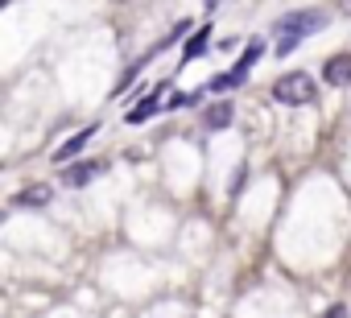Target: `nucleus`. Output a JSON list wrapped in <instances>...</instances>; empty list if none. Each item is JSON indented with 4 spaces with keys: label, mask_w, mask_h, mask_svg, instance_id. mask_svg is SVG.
<instances>
[{
    "label": "nucleus",
    "mask_w": 351,
    "mask_h": 318,
    "mask_svg": "<svg viewBox=\"0 0 351 318\" xmlns=\"http://www.w3.org/2000/svg\"><path fill=\"white\" fill-rule=\"evenodd\" d=\"M326 25V13L322 9H298V13H285L277 25H273V34H281L277 38V54H289L298 42H306L310 34H318Z\"/></svg>",
    "instance_id": "1"
},
{
    "label": "nucleus",
    "mask_w": 351,
    "mask_h": 318,
    "mask_svg": "<svg viewBox=\"0 0 351 318\" xmlns=\"http://www.w3.org/2000/svg\"><path fill=\"white\" fill-rule=\"evenodd\" d=\"M314 95H318V87L306 71H289L273 83V99L285 108H306V103H314Z\"/></svg>",
    "instance_id": "2"
},
{
    "label": "nucleus",
    "mask_w": 351,
    "mask_h": 318,
    "mask_svg": "<svg viewBox=\"0 0 351 318\" xmlns=\"http://www.w3.org/2000/svg\"><path fill=\"white\" fill-rule=\"evenodd\" d=\"M104 170H108V162H79V166H66V170H62V186H87V182H95Z\"/></svg>",
    "instance_id": "3"
},
{
    "label": "nucleus",
    "mask_w": 351,
    "mask_h": 318,
    "mask_svg": "<svg viewBox=\"0 0 351 318\" xmlns=\"http://www.w3.org/2000/svg\"><path fill=\"white\" fill-rule=\"evenodd\" d=\"M50 199H54V186H50V182H34V186H25V191L13 195V207H34V211H42V207H50Z\"/></svg>",
    "instance_id": "4"
},
{
    "label": "nucleus",
    "mask_w": 351,
    "mask_h": 318,
    "mask_svg": "<svg viewBox=\"0 0 351 318\" xmlns=\"http://www.w3.org/2000/svg\"><path fill=\"white\" fill-rule=\"evenodd\" d=\"M232 120H236L232 99H219V103H211V108L203 112V128H207V132H223V128H232Z\"/></svg>",
    "instance_id": "5"
},
{
    "label": "nucleus",
    "mask_w": 351,
    "mask_h": 318,
    "mask_svg": "<svg viewBox=\"0 0 351 318\" xmlns=\"http://www.w3.org/2000/svg\"><path fill=\"white\" fill-rule=\"evenodd\" d=\"M95 132H99V124H87L83 132H75V136H71L66 145H58V149H54V162H58V166L66 170V162H71V157H75V153H83V149H87V140H91Z\"/></svg>",
    "instance_id": "6"
},
{
    "label": "nucleus",
    "mask_w": 351,
    "mask_h": 318,
    "mask_svg": "<svg viewBox=\"0 0 351 318\" xmlns=\"http://www.w3.org/2000/svg\"><path fill=\"white\" fill-rule=\"evenodd\" d=\"M322 79H326L330 87H351V54H335V58H326Z\"/></svg>",
    "instance_id": "7"
},
{
    "label": "nucleus",
    "mask_w": 351,
    "mask_h": 318,
    "mask_svg": "<svg viewBox=\"0 0 351 318\" xmlns=\"http://www.w3.org/2000/svg\"><path fill=\"white\" fill-rule=\"evenodd\" d=\"M157 112H161V87H157V91H149L136 108H128V116H124V120H128V124H145V120H149V116H157Z\"/></svg>",
    "instance_id": "8"
},
{
    "label": "nucleus",
    "mask_w": 351,
    "mask_h": 318,
    "mask_svg": "<svg viewBox=\"0 0 351 318\" xmlns=\"http://www.w3.org/2000/svg\"><path fill=\"white\" fill-rule=\"evenodd\" d=\"M207 46H211V25H199V34H191L182 46V62H195L199 54H207Z\"/></svg>",
    "instance_id": "9"
},
{
    "label": "nucleus",
    "mask_w": 351,
    "mask_h": 318,
    "mask_svg": "<svg viewBox=\"0 0 351 318\" xmlns=\"http://www.w3.org/2000/svg\"><path fill=\"white\" fill-rule=\"evenodd\" d=\"M244 79H248V71H244V66H236V71H228V75H215L207 87H211V91H232V87H240Z\"/></svg>",
    "instance_id": "10"
},
{
    "label": "nucleus",
    "mask_w": 351,
    "mask_h": 318,
    "mask_svg": "<svg viewBox=\"0 0 351 318\" xmlns=\"http://www.w3.org/2000/svg\"><path fill=\"white\" fill-rule=\"evenodd\" d=\"M265 54V42H248V50H244V58L236 62V66H244V71H252L256 66V58Z\"/></svg>",
    "instance_id": "11"
},
{
    "label": "nucleus",
    "mask_w": 351,
    "mask_h": 318,
    "mask_svg": "<svg viewBox=\"0 0 351 318\" xmlns=\"http://www.w3.org/2000/svg\"><path fill=\"white\" fill-rule=\"evenodd\" d=\"M182 38H191V21H178V25H173V34H165V42H161L157 50H165V46H173V42H182Z\"/></svg>",
    "instance_id": "12"
},
{
    "label": "nucleus",
    "mask_w": 351,
    "mask_h": 318,
    "mask_svg": "<svg viewBox=\"0 0 351 318\" xmlns=\"http://www.w3.org/2000/svg\"><path fill=\"white\" fill-rule=\"evenodd\" d=\"M136 75H141V62H132V66H128V71L120 75V83H116V95H120V91H124V87H128V83H132Z\"/></svg>",
    "instance_id": "13"
},
{
    "label": "nucleus",
    "mask_w": 351,
    "mask_h": 318,
    "mask_svg": "<svg viewBox=\"0 0 351 318\" xmlns=\"http://www.w3.org/2000/svg\"><path fill=\"white\" fill-rule=\"evenodd\" d=\"M322 318H343V306H330V310H326Z\"/></svg>",
    "instance_id": "14"
},
{
    "label": "nucleus",
    "mask_w": 351,
    "mask_h": 318,
    "mask_svg": "<svg viewBox=\"0 0 351 318\" xmlns=\"http://www.w3.org/2000/svg\"><path fill=\"white\" fill-rule=\"evenodd\" d=\"M203 5H207V9H219V0H203Z\"/></svg>",
    "instance_id": "15"
},
{
    "label": "nucleus",
    "mask_w": 351,
    "mask_h": 318,
    "mask_svg": "<svg viewBox=\"0 0 351 318\" xmlns=\"http://www.w3.org/2000/svg\"><path fill=\"white\" fill-rule=\"evenodd\" d=\"M343 9H347V13H351V0H343Z\"/></svg>",
    "instance_id": "16"
}]
</instances>
